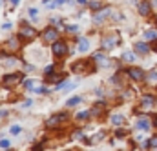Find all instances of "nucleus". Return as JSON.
I'll return each mask as SVG.
<instances>
[{
    "mask_svg": "<svg viewBox=\"0 0 157 151\" xmlns=\"http://www.w3.org/2000/svg\"><path fill=\"white\" fill-rule=\"evenodd\" d=\"M123 60H126V62H134V60H135V55H134L132 51H126V53L123 55Z\"/></svg>",
    "mask_w": 157,
    "mask_h": 151,
    "instance_id": "a211bd4d",
    "label": "nucleus"
},
{
    "mask_svg": "<svg viewBox=\"0 0 157 151\" xmlns=\"http://www.w3.org/2000/svg\"><path fill=\"white\" fill-rule=\"evenodd\" d=\"M117 44H119L117 36H106V38L102 40V47H104V49H112V47H115Z\"/></svg>",
    "mask_w": 157,
    "mask_h": 151,
    "instance_id": "1a4fd4ad",
    "label": "nucleus"
},
{
    "mask_svg": "<svg viewBox=\"0 0 157 151\" xmlns=\"http://www.w3.org/2000/svg\"><path fill=\"white\" fill-rule=\"evenodd\" d=\"M51 49H53V55H55V57H64V55L68 53V46H66L62 40H57V42L51 46Z\"/></svg>",
    "mask_w": 157,
    "mask_h": 151,
    "instance_id": "f257e3e1",
    "label": "nucleus"
},
{
    "mask_svg": "<svg viewBox=\"0 0 157 151\" xmlns=\"http://www.w3.org/2000/svg\"><path fill=\"white\" fill-rule=\"evenodd\" d=\"M135 51H137V53H143V55H146V53L150 51V47H148L145 42H137V44H135Z\"/></svg>",
    "mask_w": 157,
    "mask_h": 151,
    "instance_id": "f8f14e48",
    "label": "nucleus"
},
{
    "mask_svg": "<svg viewBox=\"0 0 157 151\" xmlns=\"http://www.w3.org/2000/svg\"><path fill=\"white\" fill-rule=\"evenodd\" d=\"M9 144H11V142H9L7 139H4V140H0V148H2V149H7V148H9Z\"/></svg>",
    "mask_w": 157,
    "mask_h": 151,
    "instance_id": "5701e85b",
    "label": "nucleus"
},
{
    "mask_svg": "<svg viewBox=\"0 0 157 151\" xmlns=\"http://www.w3.org/2000/svg\"><path fill=\"white\" fill-rule=\"evenodd\" d=\"M124 122V117L123 115H112V124L113 126H121Z\"/></svg>",
    "mask_w": 157,
    "mask_h": 151,
    "instance_id": "2eb2a0df",
    "label": "nucleus"
},
{
    "mask_svg": "<svg viewBox=\"0 0 157 151\" xmlns=\"http://www.w3.org/2000/svg\"><path fill=\"white\" fill-rule=\"evenodd\" d=\"M0 117H5V111L4 109H0Z\"/></svg>",
    "mask_w": 157,
    "mask_h": 151,
    "instance_id": "473e14b6",
    "label": "nucleus"
},
{
    "mask_svg": "<svg viewBox=\"0 0 157 151\" xmlns=\"http://www.w3.org/2000/svg\"><path fill=\"white\" fill-rule=\"evenodd\" d=\"M11 2H13V4H16V2H18V0H11Z\"/></svg>",
    "mask_w": 157,
    "mask_h": 151,
    "instance_id": "c9c22d12",
    "label": "nucleus"
},
{
    "mask_svg": "<svg viewBox=\"0 0 157 151\" xmlns=\"http://www.w3.org/2000/svg\"><path fill=\"white\" fill-rule=\"evenodd\" d=\"M128 75H130L134 80H145V71L139 69V67H132V69H128Z\"/></svg>",
    "mask_w": 157,
    "mask_h": 151,
    "instance_id": "6e6552de",
    "label": "nucleus"
},
{
    "mask_svg": "<svg viewBox=\"0 0 157 151\" xmlns=\"http://www.w3.org/2000/svg\"><path fill=\"white\" fill-rule=\"evenodd\" d=\"M93 58H95V60H97L101 66H108V64H110V60H108V58H106L102 53H95V55H93Z\"/></svg>",
    "mask_w": 157,
    "mask_h": 151,
    "instance_id": "ddd939ff",
    "label": "nucleus"
},
{
    "mask_svg": "<svg viewBox=\"0 0 157 151\" xmlns=\"http://www.w3.org/2000/svg\"><path fill=\"white\" fill-rule=\"evenodd\" d=\"M77 47H79V51H80V53H86V51L90 49V42H88V38H79Z\"/></svg>",
    "mask_w": 157,
    "mask_h": 151,
    "instance_id": "9d476101",
    "label": "nucleus"
},
{
    "mask_svg": "<svg viewBox=\"0 0 157 151\" xmlns=\"http://www.w3.org/2000/svg\"><path fill=\"white\" fill-rule=\"evenodd\" d=\"M2 29H4V31H7V29H11V24H9V22H5V24L2 26Z\"/></svg>",
    "mask_w": 157,
    "mask_h": 151,
    "instance_id": "7c9ffc66",
    "label": "nucleus"
},
{
    "mask_svg": "<svg viewBox=\"0 0 157 151\" xmlns=\"http://www.w3.org/2000/svg\"><path fill=\"white\" fill-rule=\"evenodd\" d=\"M150 11H152V4L150 2H141L139 4V13L141 15H148Z\"/></svg>",
    "mask_w": 157,
    "mask_h": 151,
    "instance_id": "9b49d317",
    "label": "nucleus"
},
{
    "mask_svg": "<svg viewBox=\"0 0 157 151\" xmlns=\"http://www.w3.org/2000/svg\"><path fill=\"white\" fill-rule=\"evenodd\" d=\"M66 31H70V33H75V31H79V27H77V26H66Z\"/></svg>",
    "mask_w": 157,
    "mask_h": 151,
    "instance_id": "a878e982",
    "label": "nucleus"
},
{
    "mask_svg": "<svg viewBox=\"0 0 157 151\" xmlns=\"http://www.w3.org/2000/svg\"><path fill=\"white\" fill-rule=\"evenodd\" d=\"M37 15H38V11H37L35 7H31V9H29V16H37Z\"/></svg>",
    "mask_w": 157,
    "mask_h": 151,
    "instance_id": "c756f323",
    "label": "nucleus"
},
{
    "mask_svg": "<svg viewBox=\"0 0 157 151\" xmlns=\"http://www.w3.org/2000/svg\"><path fill=\"white\" fill-rule=\"evenodd\" d=\"M60 80H62L60 75H53V77H49V82H60Z\"/></svg>",
    "mask_w": 157,
    "mask_h": 151,
    "instance_id": "b1692460",
    "label": "nucleus"
},
{
    "mask_svg": "<svg viewBox=\"0 0 157 151\" xmlns=\"http://www.w3.org/2000/svg\"><path fill=\"white\" fill-rule=\"evenodd\" d=\"M148 80H157V73L155 71H152V73L148 75Z\"/></svg>",
    "mask_w": 157,
    "mask_h": 151,
    "instance_id": "cd10ccee",
    "label": "nucleus"
},
{
    "mask_svg": "<svg viewBox=\"0 0 157 151\" xmlns=\"http://www.w3.org/2000/svg\"><path fill=\"white\" fill-rule=\"evenodd\" d=\"M20 80H22V75H20V73H13V75H5V77H4V84H5V86L20 84Z\"/></svg>",
    "mask_w": 157,
    "mask_h": 151,
    "instance_id": "7ed1b4c3",
    "label": "nucleus"
},
{
    "mask_svg": "<svg viewBox=\"0 0 157 151\" xmlns=\"http://www.w3.org/2000/svg\"><path fill=\"white\" fill-rule=\"evenodd\" d=\"M64 118H66V113H57V115L49 117V118H48V128H55V126H59Z\"/></svg>",
    "mask_w": 157,
    "mask_h": 151,
    "instance_id": "20e7f679",
    "label": "nucleus"
},
{
    "mask_svg": "<svg viewBox=\"0 0 157 151\" xmlns=\"http://www.w3.org/2000/svg\"><path fill=\"white\" fill-rule=\"evenodd\" d=\"M77 2H79V4H86V0H77Z\"/></svg>",
    "mask_w": 157,
    "mask_h": 151,
    "instance_id": "72a5a7b5",
    "label": "nucleus"
},
{
    "mask_svg": "<svg viewBox=\"0 0 157 151\" xmlns=\"http://www.w3.org/2000/svg\"><path fill=\"white\" fill-rule=\"evenodd\" d=\"M90 5H91V9H101V4L99 2H91Z\"/></svg>",
    "mask_w": 157,
    "mask_h": 151,
    "instance_id": "c85d7f7f",
    "label": "nucleus"
},
{
    "mask_svg": "<svg viewBox=\"0 0 157 151\" xmlns=\"http://www.w3.org/2000/svg\"><path fill=\"white\" fill-rule=\"evenodd\" d=\"M124 135H126V133H124L123 129H117V137H124Z\"/></svg>",
    "mask_w": 157,
    "mask_h": 151,
    "instance_id": "2f4dec72",
    "label": "nucleus"
},
{
    "mask_svg": "<svg viewBox=\"0 0 157 151\" xmlns=\"http://www.w3.org/2000/svg\"><path fill=\"white\" fill-rule=\"evenodd\" d=\"M53 71H55V66H53V64H49V66H48V67H46V69H44V73H46V75H48V77H49V75H51V73H53Z\"/></svg>",
    "mask_w": 157,
    "mask_h": 151,
    "instance_id": "4be33fe9",
    "label": "nucleus"
},
{
    "mask_svg": "<svg viewBox=\"0 0 157 151\" xmlns=\"http://www.w3.org/2000/svg\"><path fill=\"white\" fill-rule=\"evenodd\" d=\"M155 2H157V0H155Z\"/></svg>",
    "mask_w": 157,
    "mask_h": 151,
    "instance_id": "e433bc0d",
    "label": "nucleus"
},
{
    "mask_svg": "<svg viewBox=\"0 0 157 151\" xmlns=\"http://www.w3.org/2000/svg\"><path fill=\"white\" fill-rule=\"evenodd\" d=\"M145 38H146V40H155L157 38V31H154V29L146 31V33H145Z\"/></svg>",
    "mask_w": 157,
    "mask_h": 151,
    "instance_id": "f3484780",
    "label": "nucleus"
},
{
    "mask_svg": "<svg viewBox=\"0 0 157 151\" xmlns=\"http://www.w3.org/2000/svg\"><path fill=\"white\" fill-rule=\"evenodd\" d=\"M148 146H150V149L152 151H157V137H154V139L148 140Z\"/></svg>",
    "mask_w": 157,
    "mask_h": 151,
    "instance_id": "6ab92c4d",
    "label": "nucleus"
},
{
    "mask_svg": "<svg viewBox=\"0 0 157 151\" xmlns=\"http://www.w3.org/2000/svg\"><path fill=\"white\" fill-rule=\"evenodd\" d=\"M154 126H155V128H157V117H155V120H154Z\"/></svg>",
    "mask_w": 157,
    "mask_h": 151,
    "instance_id": "f704fd0d",
    "label": "nucleus"
},
{
    "mask_svg": "<svg viewBox=\"0 0 157 151\" xmlns=\"http://www.w3.org/2000/svg\"><path fill=\"white\" fill-rule=\"evenodd\" d=\"M154 97H150V95H146V97H143V100H141V104L145 106V108H152L154 106Z\"/></svg>",
    "mask_w": 157,
    "mask_h": 151,
    "instance_id": "4468645a",
    "label": "nucleus"
},
{
    "mask_svg": "<svg viewBox=\"0 0 157 151\" xmlns=\"http://www.w3.org/2000/svg\"><path fill=\"white\" fill-rule=\"evenodd\" d=\"M57 38H59V33H57V29H53V27H48L46 31H44V40H51L53 44L57 42Z\"/></svg>",
    "mask_w": 157,
    "mask_h": 151,
    "instance_id": "0eeeda50",
    "label": "nucleus"
},
{
    "mask_svg": "<svg viewBox=\"0 0 157 151\" xmlns=\"http://www.w3.org/2000/svg\"><path fill=\"white\" fill-rule=\"evenodd\" d=\"M4 64H5V67H13V66L16 64V58H7Z\"/></svg>",
    "mask_w": 157,
    "mask_h": 151,
    "instance_id": "412c9836",
    "label": "nucleus"
},
{
    "mask_svg": "<svg viewBox=\"0 0 157 151\" xmlns=\"http://www.w3.org/2000/svg\"><path fill=\"white\" fill-rule=\"evenodd\" d=\"M90 117V111H80V113H77V118L79 120H86Z\"/></svg>",
    "mask_w": 157,
    "mask_h": 151,
    "instance_id": "aec40b11",
    "label": "nucleus"
},
{
    "mask_svg": "<svg viewBox=\"0 0 157 151\" xmlns=\"http://www.w3.org/2000/svg\"><path fill=\"white\" fill-rule=\"evenodd\" d=\"M79 139H82V131H75L73 133V140H79Z\"/></svg>",
    "mask_w": 157,
    "mask_h": 151,
    "instance_id": "bb28decb",
    "label": "nucleus"
},
{
    "mask_svg": "<svg viewBox=\"0 0 157 151\" xmlns=\"http://www.w3.org/2000/svg\"><path fill=\"white\" fill-rule=\"evenodd\" d=\"M80 102H82V98H80V97H71V98L66 102V106H68V108H71V106H77V104H80Z\"/></svg>",
    "mask_w": 157,
    "mask_h": 151,
    "instance_id": "dca6fc26",
    "label": "nucleus"
},
{
    "mask_svg": "<svg viewBox=\"0 0 157 151\" xmlns=\"http://www.w3.org/2000/svg\"><path fill=\"white\" fill-rule=\"evenodd\" d=\"M18 35H20L22 38H35L37 31H35L31 26H27V24H22V26H20V31H18Z\"/></svg>",
    "mask_w": 157,
    "mask_h": 151,
    "instance_id": "f03ea898",
    "label": "nucleus"
},
{
    "mask_svg": "<svg viewBox=\"0 0 157 151\" xmlns=\"http://www.w3.org/2000/svg\"><path fill=\"white\" fill-rule=\"evenodd\" d=\"M135 128H137V129H141V131H148V129L152 128V122H150L146 117H141V118H137Z\"/></svg>",
    "mask_w": 157,
    "mask_h": 151,
    "instance_id": "423d86ee",
    "label": "nucleus"
},
{
    "mask_svg": "<svg viewBox=\"0 0 157 151\" xmlns=\"http://www.w3.org/2000/svg\"><path fill=\"white\" fill-rule=\"evenodd\" d=\"M20 129H22L20 126H13V128H11V135H18V133H20Z\"/></svg>",
    "mask_w": 157,
    "mask_h": 151,
    "instance_id": "393cba45",
    "label": "nucleus"
},
{
    "mask_svg": "<svg viewBox=\"0 0 157 151\" xmlns=\"http://www.w3.org/2000/svg\"><path fill=\"white\" fill-rule=\"evenodd\" d=\"M112 13H113V11H112L110 7H102L99 13H95V15H93V20H95V22H102V20H104V18H108Z\"/></svg>",
    "mask_w": 157,
    "mask_h": 151,
    "instance_id": "39448f33",
    "label": "nucleus"
}]
</instances>
